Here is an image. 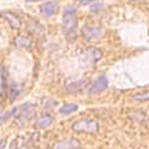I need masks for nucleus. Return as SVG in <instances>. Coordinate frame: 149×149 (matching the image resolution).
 Instances as JSON below:
<instances>
[{
    "label": "nucleus",
    "mask_w": 149,
    "mask_h": 149,
    "mask_svg": "<svg viewBox=\"0 0 149 149\" xmlns=\"http://www.w3.org/2000/svg\"><path fill=\"white\" fill-rule=\"evenodd\" d=\"M62 28L66 38L69 42H74L77 38V29H78V18H77V10L68 6L63 11L62 16Z\"/></svg>",
    "instance_id": "nucleus-1"
},
{
    "label": "nucleus",
    "mask_w": 149,
    "mask_h": 149,
    "mask_svg": "<svg viewBox=\"0 0 149 149\" xmlns=\"http://www.w3.org/2000/svg\"><path fill=\"white\" fill-rule=\"evenodd\" d=\"M73 130L78 131V132H87V134H93L97 132L99 130V124L97 120L94 119H90V118H85V119H80L77 120L73 124Z\"/></svg>",
    "instance_id": "nucleus-2"
},
{
    "label": "nucleus",
    "mask_w": 149,
    "mask_h": 149,
    "mask_svg": "<svg viewBox=\"0 0 149 149\" xmlns=\"http://www.w3.org/2000/svg\"><path fill=\"white\" fill-rule=\"evenodd\" d=\"M33 115H35L33 105H31L30 103H26L23 106H20L19 109H17V112L15 116L18 122H25V120H29L30 118H32Z\"/></svg>",
    "instance_id": "nucleus-3"
},
{
    "label": "nucleus",
    "mask_w": 149,
    "mask_h": 149,
    "mask_svg": "<svg viewBox=\"0 0 149 149\" xmlns=\"http://www.w3.org/2000/svg\"><path fill=\"white\" fill-rule=\"evenodd\" d=\"M107 84H109L107 79H106L105 77H100L99 79H97V80L94 81V84L91 86L88 93H90V94H97V93H99V92L104 91V90L107 87Z\"/></svg>",
    "instance_id": "nucleus-4"
},
{
    "label": "nucleus",
    "mask_w": 149,
    "mask_h": 149,
    "mask_svg": "<svg viewBox=\"0 0 149 149\" xmlns=\"http://www.w3.org/2000/svg\"><path fill=\"white\" fill-rule=\"evenodd\" d=\"M82 35L85 38L92 40V38H95V37H99L102 35V29L98 26H94V25H85L82 29Z\"/></svg>",
    "instance_id": "nucleus-5"
},
{
    "label": "nucleus",
    "mask_w": 149,
    "mask_h": 149,
    "mask_svg": "<svg viewBox=\"0 0 149 149\" xmlns=\"http://www.w3.org/2000/svg\"><path fill=\"white\" fill-rule=\"evenodd\" d=\"M56 8H57L56 3H54V1H48V3H45V4H43V5L41 6V12H42L43 16L50 17V16H53L55 12H56Z\"/></svg>",
    "instance_id": "nucleus-6"
},
{
    "label": "nucleus",
    "mask_w": 149,
    "mask_h": 149,
    "mask_svg": "<svg viewBox=\"0 0 149 149\" xmlns=\"http://www.w3.org/2000/svg\"><path fill=\"white\" fill-rule=\"evenodd\" d=\"M79 147H80V142L79 141L69 139V140H66L63 142H60L55 147V149H77Z\"/></svg>",
    "instance_id": "nucleus-7"
},
{
    "label": "nucleus",
    "mask_w": 149,
    "mask_h": 149,
    "mask_svg": "<svg viewBox=\"0 0 149 149\" xmlns=\"http://www.w3.org/2000/svg\"><path fill=\"white\" fill-rule=\"evenodd\" d=\"M87 85V81L86 80H80V81H75V82H73V84H70L68 87H67V91L68 92H78V91H80L81 88H84L85 86Z\"/></svg>",
    "instance_id": "nucleus-8"
},
{
    "label": "nucleus",
    "mask_w": 149,
    "mask_h": 149,
    "mask_svg": "<svg viewBox=\"0 0 149 149\" xmlns=\"http://www.w3.org/2000/svg\"><path fill=\"white\" fill-rule=\"evenodd\" d=\"M52 123H53V117L49 116V115H44V116H42L38 120H37L36 125L40 127V128H47V127L50 125Z\"/></svg>",
    "instance_id": "nucleus-9"
},
{
    "label": "nucleus",
    "mask_w": 149,
    "mask_h": 149,
    "mask_svg": "<svg viewBox=\"0 0 149 149\" xmlns=\"http://www.w3.org/2000/svg\"><path fill=\"white\" fill-rule=\"evenodd\" d=\"M3 16L8 20V23L11 24V26H12V28L18 29V28L20 26V22H19V19H18L16 16H13L12 13H8V12H6V13H3Z\"/></svg>",
    "instance_id": "nucleus-10"
},
{
    "label": "nucleus",
    "mask_w": 149,
    "mask_h": 149,
    "mask_svg": "<svg viewBox=\"0 0 149 149\" xmlns=\"http://www.w3.org/2000/svg\"><path fill=\"white\" fill-rule=\"evenodd\" d=\"M102 56V53L97 48H91L87 50V58L90 61H98Z\"/></svg>",
    "instance_id": "nucleus-11"
},
{
    "label": "nucleus",
    "mask_w": 149,
    "mask_h": 149,
    "mask_svg": "<svg viewBox=\"0 0 149 149\" xmlns=\"http://www.w3.org/2000/svg\"><path fill=\"white\" fill-rule=\"evenodd\" d=\"M16 44L18 47H22V48H29L30 44H31V41L28 38V37H24V36H18L16 38Z\"/></svg>",
    "instance_id": "nucleus-12"
},
{
    "label": "nucleus",
    "mask_w": 149,
    "mask_h": 149,
    "mask_svg": "<svg viewBox=\"0 0 149 149\" xmlns=\"http://www.w3.org/2000/svg\"><path fill=\"white\" fill-rule=\"evenodd\" d=\"M77 110H78V105H75V104H68V105H65L63 107H61L60 112L63 113V115H69L72 112H75Z\"/></svg>",
    "instance_id": "nucleus-13"
},
{
    "label": "nucleus",
    "mask_w": 149,
    "mask_h": 149,
    "mask_svg": "<svg viewBox=\"0 0 149 149\" xmlns=\"http://www.w3.org/2000/svg\"><path fill=\"white\" fill-rule=\"evenodd\" d=\"M8 97H10V99H11V100H15V99L19 95V88L17 87V86L16 85H11L10 86V87H8Z\"/></svg>",
    "instance_id": "nucleus-14"
},
{
    "label": "nucleus",
    "mask_w": 149,
    "mask_h": 149,
    "mask_svg": "<svg viewBox=\"0 0 149 149\" xmlns=\"http://www.w3.org/2000/svg\"><path fill=\"white\" fill-rule=\"evenodd\" d=\"M132 99H134V100H137V102H147V100H149V92L136 94V95L132 97Z\"/></svg>",
    "instance_id": "nucleus-15"
},
{
    "label": "nucleus",
    "mask_w": 149,
    "mask_h": 149,
    "mask_svg": "<svg viewBox=\"0 0 149 149\" xmlns=\"http://www.w3.org/2000/svg\"><path fill=\"white\" fill-rule=\"evenodd\" d=\"M16 112H17V109H13L12 111H8V112H6V113H4V115H1L0 116V123H3V122H5L10 116H12V115H16Z\"/></svg>",
    "instance_id": "nucleus-16"
},
{
    "label": "nucleus",
    "mask_w": 149,
    "mask_h": 149,
    "mask_svg": "<svg viewBox=\"0 0 149 149\" xmlns=\"http://www.w3.org/2000/svg\"><path fill=\"white\" fill-rule=\"evenodd\" d=\"M5 147H6V141L0 142V149H5Z\"/></svg>",
    "instance_id": "nucleus-17"
},
{
    "label": "nucleus",
    "mask_w": 149,
    "mask_h": 149,
    "mask_svg": "<svg viewBox=\"0 0 149 149\" xmlns=\"http://www.w3.org/2000/svg\"><path fill=\"white\" fill-rule=\"evenodd\" d=\"M28 3H31V1H40V0H26Z\"/></svg>",
    "instance_id": "nucleus-18"
},
{
    "label": "nucleus",
    "mask_w": 149,
    "mask_h": 149,
    "mask_svg": "<svg viewBox=\"0 0 149 149\" xmlns=\"http://www.w3.org/2000/svg\"><path fill=\"white\" fill-rule=\"evenodd\" d=\"M93 1H97V0H93Z\"/></svg>",
    "instance_id": "nucleus-19"
}]
</instances>
